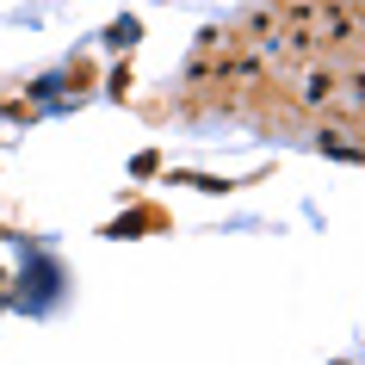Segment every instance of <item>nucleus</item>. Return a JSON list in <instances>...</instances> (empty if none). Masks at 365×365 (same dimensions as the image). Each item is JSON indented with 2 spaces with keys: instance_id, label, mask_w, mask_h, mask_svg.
Here are the masks:
<instances>
[{
  "instance_id": "f257e3e1",
  "label": "nucleus",
  "mask_w": 365,
  "mask_h": 365,
  "mask_svg": "<svg viewBox=\"0 0 365 365\" xmlns=\"http://www.w3.org/2000/svg\"><path fill=\"white\" fill-rule=\"evenodd\" d=\"M304 99H309V106H328V99H334V75H328V68H322V75H309L304 81Z\"/></svg>"
}]
</instances>
